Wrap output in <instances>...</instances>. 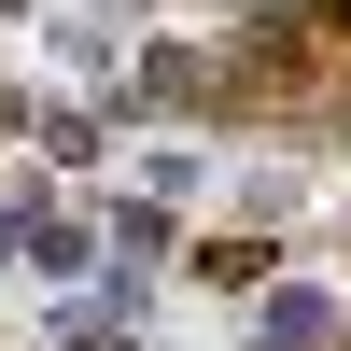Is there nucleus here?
<instances>
[{
  "instance_id": "obj_2",
  "label": "nucleus",
  "mask_w": 351,
  "mask_h": 351,
  "mask_svg": "<svg viewBox=\"0 0 351 351\" xmlns=\"http://www.w3.org/2000/svg\"><path fill=\"white\" fill-rule=\"evenodd\" d=\"M324 337H337V309L309 295V281H281L267 295V351H324Z\"/></svg>"
},
{
  "instance_id": "obj_4",
  "label": "nucleus",
  "mask_w": 351,
  "mask_h": 351,
  "mask_svg": "<svg viewBox=\"0 0 351 351\" xmlns=\"http://www.w3.org/2000/svg\"><path fill=\"white\" fill-rule=\"evenodd\" d=\"M0 14H14V0H0Z\"/></svg>"
},
{
  "instance_id": "obj_3",
  "label": "nucleus",
  "mask_w": 351,
  "mask_h": 351,
  "mask_svg": "<svg viewBox=\"0 0 351 351\" xmlns=\"http://www.w3.org/2000/svg\"><path fill=\"white\" fill-rule=\"evenodd\" d=\"M324 28H351V0H337V14H324Z\"/></svg>"
},
{
  "instance_id": "obj_1",
  "label": "nucleus",
  "mask_w": 351,
  "mask_h": 351,
  "mask_svg": "<svg viewBox=\"0 0 351 351\" xmlns=\"http://www.w3.org/2000/svg\"><path fill=\"white\" fill-rule=\"evenodd\" d=\"M211 99H225V56H197V43H141L127 112H211Z\"/></svg>"
}]
</instances>
